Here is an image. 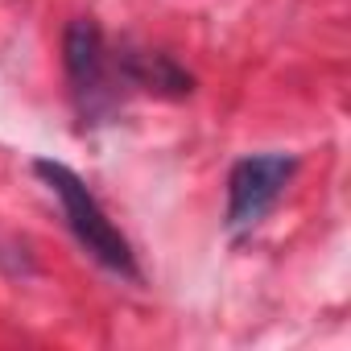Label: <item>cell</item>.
<instances>
[{
    "instance_id": "obj_1",
    "label": "cell",
    "mask_w": 351,
    "mask_h": 351,
    "mask_svg": "<svg viewBox=\"0 0 351 351\" xmlns=\"http://www.w3.org/2000/svg\"><path fill=\"white\" fill-rule=\"evenodd\" d=\"M34 173L50 186V195L62 203V215H66V228L75 232V240H79L104 269H112V273L136 281L141 269H136L132 244L120 236V228L108 219V211L99 207V199L87 191V182L79 178V173H75L71 165H62V161H50V157L34 161Z\"/></svg>"
},
{
    "instance_id": "obj_2",
    "label": "cell",
    "mask_w": 351,
    "mask_h": 351,
    "mask_svg": "<svg viewBox=\"0 0 351 351\" xmlns=\"http://www.w3.org/2000/svg\"><path fill=\"white\" fill-rule=\"evenodd\" d=\"M62 62H66V83H71V99L83 116V124H99L116 112L120 104V66L108 54V42L99 34V25L91 17L71 21L66 38H62ZM124 83V79H120Z\"/></svg>"
},
{
    "instance_id": "obj_3",
    "label": "cell",
    "mask_w": 351,
    "mask_h": 351,
    "mask_svg": "<svg viewBox=\"0 0 351 351\" xmlns=\"http://www.w3.org/2000/svg\"><path fill=\"white\" fill-rule=\"evenodd\" d=\"M293 169H298L293 153H261V157L236 161L228 178V228L232 232L256 228L285 195Z\"/></svg>"
},
{
    "instance_id": "obj_4",
    "label": "cell",
    "mask_w": 351,
    "mask_h": 351,
    "mask_svg": "<svg viewBox=\"0 0 351 351\" xmlns=\"http://www.w3.org/2000/svg\"><path fill=\"white\" fill-rule=\"evenodd\" d=\"M116 66H120V79L141 87V91H153V95H173L182 99L195 91V79L173 62L169 54H153V50H124L116 54Z\"/></svg>"
}]
</instances>
